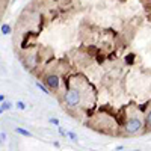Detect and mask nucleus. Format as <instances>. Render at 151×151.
<instances>
[{
	"label": "nucleus",
	"instance_id": "10",
	"mask_svg": "<svg viewBox=\"0 0 151 151\" xmlns=\"http://www.w3.org/2000/svg\"><path fill=\"white\" fill-rule=\"evenodd\" d=\"M58 133H59L60 136H64V137H68V133H67V130H65L64 127H60V125L58 127Z\"/></svg>",
	"mask_w": 151,
	"mask_h": 151
},
{
	"label": "nucleus",
	"instance_id": "6",
	"mask_svg": "<svg viewBox=\"0 0 151 151\" xmlns=\"http://www.w3.org/2000/svg\"><path fill=\"white\" fill-rule=\"evenodd\" d=\"M11 107H12V103H9V101H6V100H5V101L2 103V106H0V112H6V110H11Z\"/></svg>",
	"mask_w": 151,
	"mask_h": 151
},
{
	"label": "nucleus",
	"instance_id": "5",
	"mask_svg": "<svg viewBox=\"0 0 151 151\" xmlns=\"http://www.w3.org/2000/svg\"><path fill=\"white\" fill-rule=\"evenodd\" d=\"M35 86H36L40 91H42L45 95H50V89H48V88L45 86V83H41V82H35Z\"/></svg>",
	"mask_w": 151,
	"mask_h": 151
},
{
	"label": "nucleus",
	"instance_id": "14",
	"mask_svg": "<svg viewBox=\"0 0 151 151\" xmlns=\"http://www.w3.org/2000/svg\"><path fill=\"white\" fill-rule=\"evenodd\" d=\"M127 64H133V56H127Z\"/></svg>",
	"mask_w": 151,
	"mask_h": 151
},
{
	"label": "nucleus",
	"instance_id": "1",
	"mask_svg": "<svg viewBox=\"0 0 151 151\" xmlns=\"http://www.w3.org/2000/svg\"><path fill=\"white\" fill-rule=\"evenodd\" d=\"M64 101L68 107H77L82 101V94L79 89H76V88H71V89H68L64 95Z\"/></svg>",
	"mask_w": 151,
	"mask_h": 151
},
{
	"label": "nucleus",
	"instance_id": "15",
	"mask_svg": "<svg viewBox=\"0 0 151 151\" xmlns=\"http://www.w3.org/2000/svg\"><path fill=\"white\" fill-rule=\"evenodd\" d=\"M5 100H6V97H5V94H2V95H0V103H3Z\"/></svg>",
	"mask_w": 151,
	"mask_h": 151
},
{
	"label": "nucleus",
	"instance_id": "12",
	"mask_svg": "<svg viewBox=\"0 0 151 151\" xmlns=\"http://www.w3.org/2000/svg\"><path fill=\"white\" fill-rule=\"evenodd\" d=\"M48 122H50V124H53V125H56V127H59V125H60V122H59L58 118H50Z\"/></svg>",
	"mask_w": 151,
	"mask_h": 151
},
{
	"label": "nucleus",
	"instance_id": "18",
	"mask_svg": "<svg viewBox=\"0 0 151 151\" xmlns=\"http://www.w3.org/2000/svg\"><path fill=\"white\" fill-rule=\"evenodd\" d=\"M130 151H141V150H130Z\"/></svg>",
	"mask_w": 151,
	"mask_h": 151
},
{
	"label": "nucleus",
	"instance_id": "9",
	"mask_svg": "<svg viewBox=\"0 0 151 151\" xmlns=\"http://www.w3.org/2000/svg\"><path fill=\"white\" fill-rule=\"evenodd\" d=\"M2 33L3 35H9L11 33V26H9V24H3V26H2Z\"/></svg>",
	"mask_w": 151,
	"mask_h": 151
},
{
	"label": "nucleus",
	"instance_id": "4",
	"mask_svg": "<svg viewBox=\"0 0 151 151\" xmlns=\"http://www.w3.org/2000/svg\"><path fill=\"white\" fill-rule=\"evenodd\" d=\"M15 133H18L20 136H24V137H32L33 136L30 132H27L26 129H23V127H15Z\"/></svg>",
	"mask_w": 151,
	"mask_h": 151
},
{
	"label": "nucleus",
	"instance_id": "16",
	"mask_svg": "<svg viewBox=\"0 0 151 151\" xmlns=\"http://www.w3.org/2000/svg\"><path fill=\"white\" fill-rule=\"evenodd\" d=\"M53 147H55V148H59V147H60V144H59L58 141H55V142H53Z\"/></svg>",
	"mask_w": 151,
	"mask_h": 151
},
{
	"label": "nucleus",
	"instance_id": "11",
	"mask_svg": "<svg viewBox=\"0 0 151 151\" xmlns=\"http://www.w3.org/2000/svg\"><path fill=\"white\" fill-rule=\"evenodd\" d=\"M145 122H147V127L151 129V110L147 113V116H145Z\"/></svg>",
	"mask_w": 151,
	"mask_h": 151
},
{
	"label": "nucleus",
	"instance_id": "2",
	"mask_svg": "<svg viewBox=\"0 0 151 151\" xmlns=\"http://www.w3.org/2000/svg\"><path fill=\"white\" fill-rule=\"evenodd\" d=\"M142 125H144V122L141 118H130L125 122L124 129H125V133L127 134H136L142 130Z\"/></svg>",
	"mask_w": 151,
	"mask_h": 151
},
{
	"label": "nucleus",
	"instance_id": "3",
	"mask_svg": "<svg viewBox=\"0 0 151 151\" xmlns=\"http://www.w3.org/2000/svg\"><path fill=\"white\" fill-rule=\"evenodd\" d=\"M44 83L50 91H58L60 88V77L58 74H48V76H45Z\"/></svg>",
	"mask_w": 151,
	"mask_h": 151
},
{
	"label": "nucleus",
	"instance_id": "7",
	"mask_svg": "<svg viewBox=\"0 0 151 151\" xmlns=\"http://www.w3.org/2000/svg\"><path fill=\"white\" fill-rule=\"evenodd\" d=\"M67 133H68V139L71 141V142H77L79 141V137H77V134H76L73 130H67Z\"/></svg>",
	"mask_w": 151,
	"mask_h": 151
},
{
	"label": "nucleus",
	"instance_id": "8",
	"mask_svg": "<svg viewBox=\"0 0 151 151\" xmlns=\"http://www.w3.org/2000/svg\"><path fill=\"white\" fill-rule=\"evenodd\" d=\"M15 107H17L18 110H26V109H27V104L24 103V101H15Z\"/></svg>",
	"mask_w": 151,
	"mask_h": 151
},
{
	"label": "nucleus",
	"instance_id": "17",
	"mask_svg": "<svg viewBox=\"0 0 151 151\" xmlns=\"http://www.w3.org/2000/svg\"><path fill=\"white\" fill-rule=\"evenodd\" d=\"M122 150H124L122 145H118V147H116V151H122Z\"/></svg>",
	"mask_w": 151,
	"mask_h": 151
},
{
	"label": "nucleus",
	"instance_id": "13",
	"mask_svg": "<svg viewBox=\"0 0 151 151\" xmlns=\"http://www.w3.org/2000/svg\"><path fill=\"white\" fill-rule=\"evenodd\" d=\"M0 139H2V142H6V139H8V134H6L5 132H2V133H0Z\"/></svg>",
	"mask_w": 151,
	"mask_h": 151
}]
</instances>
